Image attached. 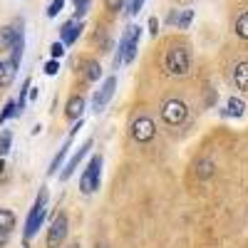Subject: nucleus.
Wrapping results in <instances>:
<instances>
[{
  "label": "nucleus",
  "mask_w": 248,
  "mask_h": 248,
  "mask_svg": "<svg viewBox=\"0 0 248 248\" xmlns=\"http://www.w3.org/2000/svg\"><path fill=\"white\" fill-rule=\"evenodd\" d=\"M45 216H47V189L43 186L40 194H37V199H35V203H32L30 214H28V218H25V231H23V238L25 241H30L40 229H43Z\"/></svg>",
  "instance_id": "1"
},
{
  "label": "nucleus",
  "mask_w": 248,
  "mask_h": 248,
  "mask_svg": "<svg viewBox=\"0 0 248 248\" xmlns=\"http://www.w3.org/2000/svg\"><path fill=\"white\" fill-rule=\"evenodd\" d=\"M139 40H141V28L139 25H129L124 30L122 40H119V50H117V57H114V65L119 67L122 62L129 65L137 57V50H139Z\"/></svg>",
  "instance_id": "2"
},
{
  "label": "nucleus",
  "mask_w": 248,
  "mask_h": 248,
  "mask_svg": "<svg viewBox=\"0 0 248 248\" xmlns=\"http://www.w3.org/2000/svg\"><path fill=\"white\" fill-rule=\"evenodd\" d=\"M102 164H105V159H102V154H94L90 161L85 171H82V179H79V191L82 194H94L99 189V176H102Z\"/></svg>",
  "instance_id": "3"
},
{
  "label": "nucleus",
  "mask_w": 248,
  "mask_h": 248,
  "mask_svg": "<svg viewBox=\"0 0 248 248\" xmlns=\"http://www.w3.org/2000/svg\"><path fill=\"white\" fill-rule=\"evenodd\" d=\"M189 67H191V55H189V50H186L184 45L171 47L169 55H167V72H169L171 77H184L186 72H189Z\"/></svg>",
  "instance_id": "4"
},
{
  "label": "nucleus",
  "mask_w": 248,
  "mask_h": 248,
  "mask_svg": "<svg viewBox=\"0 0 248 248\" xmlns=\"http://www.w3.org/2000/svg\"><path fill=\"white\" fill-rule=\"evenodd\" d=\"M186 117H189V107H186V102L181 99H169L164 102L161 107V119L169 124V127H181V124L186 122Z\"/></svg>",
  "instance_id": "5"
},
{
  "label": "nucleus",
  "mask_w": 248,
  "mask_h": 248,
  "mask_svg": "<svg viewBox=\"0 0 248 248\" xmlns=\"http://www.w3.org/2000/svg\"><path fill=\"white\" fill-rule=\"evenodd\" d=\"M67 229H70L67 216H65V214L55 216V221L50 223V229H47V248H60L62 243H65V238H67Z\"/></svg>",
  "instance_id": "6"
},
{
  "label": "nucleus",
  "mask_w": 248,
  "mask_h": 248,
  "mask_svg": "<svg viewBox=\"0 0 248 248\" xmlns=\"http://www.w3.org/2000/svg\"><path fill=\"white\" fill-rule=\"evenodd\" d=\"M82 129V119H77L75 124H72V129H70V137L65 139V144L60 147V152L55 154V159L50 161V169H47V174L50 176H55V174H60V167H62V161H65V156H67V152H70V147H72V139H75V134Z\"/></svg>",
  "instance_id": "7"
},
{
  "label": "nucleus",
  "mask_w": 248,
  "mask_h": 248,
  "mask_svg": "<svg viewBox=\"0 0 248 248\" xmlns=\"http://www.w3.org/2000/svg\"><path fill=\"white\" fill-rule=\"evenodd\" d=\"M114 90H117V77L114 75H109L107 79H105V85H102L99 90H97V94H94V102H92V109L99 114L102 109H105L107 105H109V99L114 97Z\"/></svg>",
  "instance_id": "8"
},
{
  "label": "nucleus",
  "mask_w": 248,
  "mask_h": 248,
  "mask_svg": "<svg viewBox=\"0 0 248 248\" xmlns=\"http://www.w3.org/2000/svg\"><path fill=\"white\" fill-rule=\"evenodd\" d=\"M92 147H94V139H87V141L82 144V147H79V149H77V152L70 156V161L65 164V169L60 171V181H67V179H70V176L77 171V167L82 164V159H85V156L90 154V149H92Z\"/></svg>",
  "instance_id": "9"
},
{
  "label": "nucleus",
  "mask_w": 248,
  "mask_h": 248,
  "mask_svg": "<svg viewBox=\"0 0 248 248\" xmlns=\"http://www.w3.org/2000/svg\"><path fill=\"white\" fill-rule=\"evenodd\" d=\"M154 134H156V129H154V122H152L149 117H137V119L132 122V137H134L139 144L152 141Z\"/></svg>",
  "instance_id": "10"
},
{
  "label": "nucleus",
  "mask_w": 248,
  "mask_h": 248,
  "mask_svg": "<svg viewBox=\"0 0 248 248\" xmlns=\"http://www.w3.org/2000/svg\"><path fill=\"white\" fill-rule=\"evenodd\" d=\"M82 30H85V23H82V17H72V20H67V23L60 28V40L70 47V45H75L77 40H79Z\"/></svg>",
  "instance_id": "11"
},
{
  "label": "nucleus",
  "mask_w": 248,
  "mask_h": 248,
  "mask_svg": "<svg viewBox=\"0 0 248 248\" xmlns=\"http://www.w3.org/2000/svg\"><path fill=\"white\" fill-rule=\"evenodd\" d=\"M82 112H85V97H82V94H72L67 99V105H65V117L70 122H77V119H82Z\"/></svg>",
  "instance_id": "12"
},
{
  "label": "nucleus",
  "mask_w": 248,
  "mask_h": 248,
  "mask_svg": "<svg viewBox=\"0 0 248 248\" xmlns=\"http://www.w3.org/2000/svg\"><path fill=\"white\" fill-rule=\"evenodd\" d=\"M221 117H233V119L246 117V102L241 97H229L226 99V107L221 109Z\"/></svg>",
  "instance_id": "13"
},
{
  "label": "nucleus",
  "mask_w": 248,
  "mask_h": 248,
  "mask_svg": "<svg viewBox=\"0 0 248 248\" xmlns=\"http://www.w3.org/2000/svg\"><path fill=\"white\" fill-rule=\"evenodd\" d=\"M17 40V25H5L0 28V52H10Z\"/></svg>",
  "instance_id": "14"
},
{
  "label": "nucleus",
  "mask_w": 248,
  "mask_h": 248,
  "mask_svg": "<svg viewBox=\"0 0 248 248\" xmlns=\"http://www.w3.org/2000/svg\"><path fill=\"white\" fill-rule=\"evenodd\" d=\"M233 82H236V87L248 92V62H238L236 70H233Z\"/></svg>",
  "instance_id": "15"
},
{
  "label": "nucleus",
  "mask_w": 248,
  "mask_h": 248,
  "mask_svg": "<svg viewBox=\"0 0 248 248\" xmlns=\"http://www.w3.org/2000/svg\"><path fill=\"white\" fill-rule=\"evenodd\" d=\"M15 229V214L8 209H0V233H10Z\"/></svg>",
  "instance_id": "16"
},
{
  "label": "nucleus",
  "mask_w": 248,
  "mask_h": 248,
  "mask_svg": "<svg viewBox=\"0 0 248 248\" xmlns=\"http://www.w3.org/2000/svg\"><path fill=\"white\" fill-rule=\"evenodd\" d=\"M85 75H87L90 82H97V79L102 77V65H99L97 60H87V62H85Z\"/></svg>",
  "instance_id": "17"
},
{
  "label": "nucleus",
  "mask_w": 248,
  "mask_h": 248,
  "mask_svg": "<svg viewBox=\"0 0 248 248\" xmlns=\"http://www.w3.org/2000/svg\"><path fill=\"white\" fill-rule=\"evenodd\" d=\"M13 117H17V102L15 99H8L5 105H3V109H0V124H5Z\"/></svg>",
  "instance_id": "18"
},
{
  "label": "nucleus",
  "mask_w": 248,
  "mask_h": 248,
  "mask_svg": "<svg viewBox=\"0 0 248 248\" xmlns=\"http://www.w3.org/2000/svg\"><path fill=\"white\" fill-rule=\"evenodd\" d=\"M233 30H236V35H238L241 40H248V10H246V13H241V15L236 17Z\"/></svg>",
  "instance_id": "19"
},
{
  "label": "nucleus",
  "mask_w": 248,
  "mask_h": 248,
  "mask_svg": "<svg viewBox=\"0 0 248 248\" xmlns=\"http://www.w3.org/2000/svg\"><path fill=\"white\" fill-rule=\"evenodd\" d=\"M214 174V161L211 159H201L199 164H196V176L199 179H209Z\"/></svg>",
  "instance_id": "20"
},
{
  "label": "nucleus",
  "mask_w": 248,
  "mask_h": 248,
  "mask_svg": "<svg viewBox=\"0 0 248 248\" xmlns=\"http://www.w3.org/2000/svg\"><path fill=\"white\" fill-rule=\"evenodd\" d=\"M10 147H13V132L10 129L0 132V156H8L10 154Z\"/></svg>",
  "instance_id": "21"
},
{
  "label": "nucleus",
  "mask_w": 248,
  "mask_h": 248,
  "mask_svg": "<svg viewBox=\"0 0 248 248\" xmlns=\"http://www.w3.org/2000/svg\"><path fill=\"white\" fill-rule=\"evenodd\" d=\"M72 5H75V17H85L92 8V0H72Z\"/></svg>",
  "instance_id": "22"
},
{
  "label": "nucleus",
  "mask_w": 248,
  "mask_h": 248,
  "mask_svg": "<svg viewBox=\"0 0 248 248\" xmlns=\"http://www.w3.org/2000/svg\"><path fill=\"white\" fill-rule=\"evenodd\" d=\"M191 20H194V10H181V13H179V23H176V25H179L181 30H186V28L191 25Z\"/></svg>",
  "instance_id": "23"
},
{
  "label": "nucleus",
  "mask_w": 248,
  "mask_h": 248,
  "mask_svg": "<svg viewBox=\"0 0 248 248\" xmlns=\"http://www.w3.org/2000/svg\"><path fill=\"white\" fill-rule=\"evenodd\" d=\"M67 0H52V3L47 5V17H57L62 13V8H65Z\"/></svg>",
  "instance_id": "24"
},
{
  "label": "nucleus",
  "mask_w": 248,
  "mask_h": 248,
  "mask_svg": "<svg viewBox=\"0 0 248 248\" xmlns=\"http://www.w3.org/2000/svg\"><path fill=\"white\" fill-rule=\"evenodd\" d=\"M65 47H67V45L62 43V40H60V43H52V45H50V55H52L55 60H60L62 55H65Z\"/></svg>",
  "instance_id": "25"
},
{
  "label": "nucleus",
  "mask_w": 248,
  "mask_h": 248,
  "mask_svg": "<svg viewBox=\"0 0 248 248\" xmlns=\"http://www.w3.org/2000/svg\"><path fill=\"white\" fill-rule=\"evenodd\" d=\"M57 72H60V62H57L55 57H52L50 62H45V75H47V77H55Z\"/></svg>",
  "instance_id": "26"
},
{
  "label": "nucleus",
  "mask_w": 248,
  "mask_h": 248,
  "mask_svg": "<svg viewBox=\"0 0 248 248\" xmlns=\"http://www.w3.org/2000/svg\"><path fill=\"white\" fill-rule=\"evenodd\" d=\"M105 5L109 13H119V10H124V0H105Z\"/></svg>",
  "instance_id": "27"
},
{
  "label": "nucleus",
  "mask_w": 248,
  "mask_h": 248,
  "mask_svg": "<svg viewBox=\"0 0 248 248\" xmlns=\"http://www.w3.org/2000/svg\"><path fill=\"white\" fill-rule=\"evenodd\" d=\"M149 35L152 37L159 35V17H149Z\"/></svg>",
  "instance_id": "28"
},
{
  "label": "nucleus",
  "mask_w": 248,
  "mask_h": 248,
  "mask_svg": "<svg viewBox=\"0 0 248 248\" xmlns=\"http://www.w3.org/2000/svg\"><path fill=\"white\" fill-rule=\"evenodd\" d=\"M176 23H179V10H171L167 20H164V25H176Z\"/></svg>",
  "instance_id": "29"
},
{
  "label": "nucleus",
  "mask_w": 248,
  "mask_h": 248,
  "mask_svg": "<svg viewBox=\"0 0 248 248\" xmlns=\"http://www.w3.org/2000/svg\"><path fill=\"white\" fill-rule=\"evenodd\" d=\"M144 3H147V0H132V10H129V15H137V13H141Z\"/></svg>",
  "instance_id": "30"
},
{
  "label": "nucleus",
  "mask_w": 248,
  "mask_h": 248,
  "mask_svg": "<svg viewBox=\"0 0 248 248\" xmlns=\"http://www.w3.org/2000/svg\"><path fill=\"white\" fill-rule=\"evenodd\" d=\"M3 171H5V161H3V159H0V174H3Z\"/></svg>",
  "instance_id": "31"
},
{
  "label": "nucleus",
  "mask_w": 248,
  "mask_h": 248,
  "mask_svg": "<svg viewBox=\"0 0 248 248\" xmlns=\"http://www.w3.org/2000/svg\"><path fill=\"white\" fill-rule=\"evenodd\" d=\"M97 248H107V243H99V246H97Z\"/></svg>",
  "instance_id": "32"
}]
</instances>
